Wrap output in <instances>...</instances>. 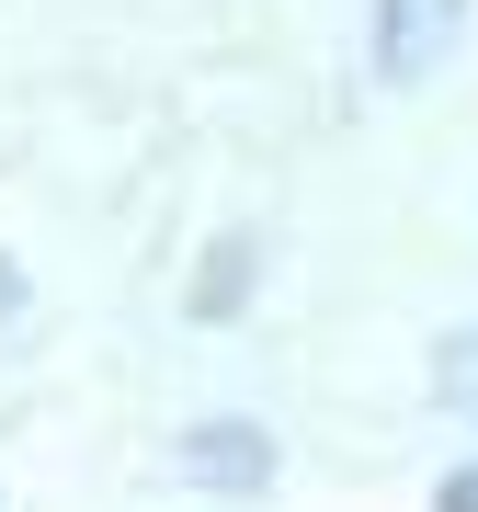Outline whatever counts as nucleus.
<instances>
[{
  "mask_svg": "<svg viewBox=\"0 0 478 512\" xmlns=\"http://www.w3.org/2000/svg\"><path fill=\"white\" fill-rule=\"evenodd\" d=\"M467 0H376V69L387 80H422L444 46H456Z\"/></svg>",
  "mask_w": 478,
  "mask_h": 512,
  "instance_id": "nucleus-1",
  "label": "nucleus"
},
{
  "mask_svg": "<svg viewBox=\"0 0 478 512\" xmlns=\"http://www.w3.org/2000/svg\"><path fill=\"white\" fill-rule=\"evenodd\" d=\"M183 456H194V478H205V490H262V478H274V444H262L251 421H205Z\"/></svg>",
  "mask_w": 478,
  "mask_h": 512,
  "instance_id": "nucleus-2",
  "label": "nucleus"
},
{
  "mask_svg": "<svg viewBox=\"0 0 478 512\" xmlns=\"http://www.w3.org/2000/svg\"><path fill=\"white\" fill-rule=\"evenodd\" d=\"M239 274H251V239H228V251L205 262V319H228V296H239Z\"/></svg>",
  "mask_w": 478,
  "mask_h": 512,
  "instance_id": "nucleus-3",
  "label": "nucleus"
},
{
  "mask_svg": "<svg viewBox=\"0 0 478 512\" xmlns=\"http://www.w3.org/2000/svg\"><path fill=\"white\" fill-rule=\"evenodd\" d=\"M433 512H478V467H456V478H444V490H433Z\"/></svg>",
  "mask_w": 478,
  "mask_h": 512,
  "instance_id": "nucleus-4",
  "label": "nucleus"
},
{
  "mask_svg": "<svg viewBox=\"0 0 478 512\" xmlns=\"http://www.w3.org/2000/svg\"><path fill=\"white\" fill-rule=\"evenodd\" d=\"M12 296H23V274H12V262H0V308H12Z\"/></svg>",
  "mask_w": 478,
  "mask_h": 512,
  "instance_id": "nucleus-5",
  "label": "nucleus"
}]
</instances>
